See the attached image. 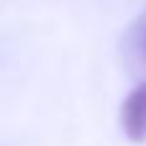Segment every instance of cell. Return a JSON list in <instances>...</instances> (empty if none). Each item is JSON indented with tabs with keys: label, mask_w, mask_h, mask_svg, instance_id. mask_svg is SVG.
Wrapping results in <instances>:
<instances>
[{
	"label": "cell",
	"mask_w": 146,
	"mask_h": 146,
	"mask_svg": "<svg viewBox=\"0 0 146 146\" xmlns=\"http://www.w3.org/2000/svg\"><path fill=\"white\" fill-rule=\"evenodd\" d=\"M121 126H123V133L133 144L146 141V82L136 85L126 95L121 105Z\"/></svg>",
	"instance_id": "1"
},
{
	"label": "cell",
	"mask_w": 146,
	"mask_h": 146,
	"mask_svg": "<svg viewBox=\"0 0 146 146\" xmlns=\"http://www.w3.org/2000/svg\"><path fill=\"white\" fill-rule=\"evenodd\" d=\"M136 44H139V49L146 54V15L136 23Z\"/></svg>",
	"instance_id": "2"
}]
</instances>
